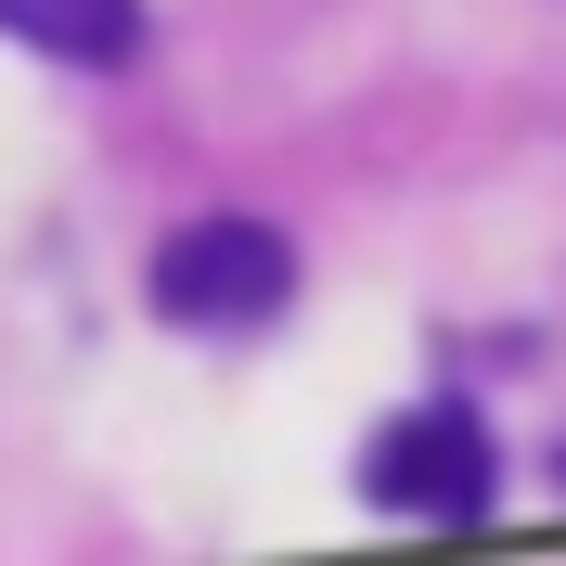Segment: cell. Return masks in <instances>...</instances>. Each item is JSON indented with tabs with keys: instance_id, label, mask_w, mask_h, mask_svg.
<instances>
[{
	"instance_id": "7a4b0ae2",
	"label": "cell",
	"mask_w": 566,
	"mask_h": 566,
	"mask_svg": "<svg viewBox=\"0 0 566 566\" xmlns=\"http://www.w3.org/2000/svg\"><path fill=\"white\" fill-rule=\"evenodd\" d=\"M502 490V451L490 424L463 412V399H412V412L374 424V451H360V502H387L412 528H476Z\"/></svg>"
},
{
	"instance_id": "6da1fadb",
	"label": "cell",
	"mask_w": 566,
	"mask_h": 566,
	"mask_svg": "<svg viewBox=\"0 0 566 566\" xmlns=\"http://www.w3.org/2000/svg\"><path fill=\"white\" fill-rule=\"evenodd\" d=\"M142 296L180 335H258L296 296V245H283L271 219H180L168 245H155V271H142Z\"/></svg>"
},
{
	"instance_id": "3957f363",
	"label": "cell",
	"mask_w": 566,
	"mask_h": 566,
	"mask_svg": "<svg viewBox=\"0 0 566 566\" xmlns=\"http://www.w3.org/2000/svg\"><path fill=\"white\" fill-rule=\"evenodd\" d=\"M0 39H27L52 65H129L142 52V0H0Z\"/></svg>"
}]
</instances>
